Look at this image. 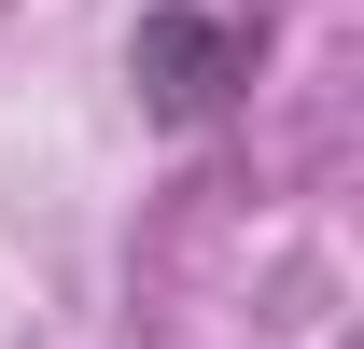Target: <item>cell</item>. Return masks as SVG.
<instances>
[{"label": "cell", "mask_w": 364, "mask_h": 349, "mask_svg": "<svg viewBox=\"0 0 364 349\" xmlns=\"http://www.w3.org/2000/svg\"><path fill=\"white\" fill-rule=\"evenodd\" d=\"M140 84H154V112L168 126H196V112H225L238 84H252V28H225V14H140Z\"/></svg>", "instance_id": "obj_1"}]
</instances>
